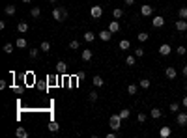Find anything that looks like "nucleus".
Wrapping results in <instances>:
<instances>
[{
	"label": "nucleus",
	"mask_w": 187,
	"mask_h": 138,
	"mask_svg": "<svg viewBox=\"0 0 187 138\" xmlns=\"http://www.w3.org/2000/svg\"><path fill=\"white\" fill-rule=\"evenodd\" d=\"M165 75H167V79L172 80V79H176V75H178V73H176V69H174V67H167V69H165Z\"/></svg>",
	"instance_id": "obj_11"
},
{
	"label": "nucleus",
	"mask_w": 187,
	"mask_h": 138,
	"mask_svg": "<svg viewBox=\"0 0 187 138\" xmlns=\"http://www.w3.org/2000/svg\"><path fill=\"white\" fill-rule=\"evenodd\" d=\"M174 26H176V30H178V32H185V30H187V23H185V19H180V21H176V23H174Z\"/></svg>",
	"instance_id": "obj_6"
},
{
	"label": "nucleus",
	"mask_w": 187,
	"mask_h": 138,
	"mask_svg": "<svg viewBox=\"0 0 187 138\" xmlns=\"http://www.w3.org/2000/svg\"><path fill=\"white\" fill-rule=\"evenodd\" d=\"M172 52V49H170V45H167V43H163L161 47H159V54L161 56H169V54Z\"/></svg>",
	"instance_id": "obj_10"
},
{
	"label": "nucleus",
	"mask_w": 187,
	"mask_h": 138,
	"mask_svg": "<svg viewBox=\"0 0 187 138\" xmlns=\"http://www.w3.org/2000/svg\"><path fill=\"white\" fill-rule=\"evenodd\" d=\"M176 52L180 54V56H183V54L187 52V49H185V47H182V45H180V47H178V49H176Z\"/></svg>",
	"instance_id": "obj_37"
},
{
	"label": "nucleus",
	"mask_w": 187,
	"mask_h": 138,
	"mask_svg": "<svg viewBox=\"0 0 187 138\" xmlns=\"http://www.w3.org/2000/svg\"><path fill=\"white\" fill-rule=\"evenodd\" d=\"M138 86L144 88V90H148V88H150V80H148V79H142L140 82H138Z\"/></svg>",
	"instance_id": "obj_30"
},
{
	"label": "nucleus",
	"mask_w": 187,
	"mask_h": 138,
	"mask_svg": "<svg viewBox=\"0 0 187 138\" xmlns=\"http://www.w3.org/2000/svg\"><path fill=\"white\" fill-rule=\"evenodd\" d=\"M138 121H140V123H144V121H146V114H138Z\"/></svg>",
	"instance_id": "obj_40"
},
{
	"label": "nucleus",
	"mask_w": 187,
	"mask_h": 138,
	"mask_svg": "<svg viewBox=\"0 0 187 138\" xmlns=\"http://www.w3.org/2000/svg\"><path fill=\"white\" fill-rule=\"evenodd\" d=\"M88 99L92 101V103H95V101H98V92H90L88 93Z\"/></svg>",
	"instance_id": "obj_35"
},
{
	"label": "nucleus",
	"mask_w": 187,
	"mask_h": 138,
	"mask_svg": "<svg viewBox=\"0 0 187 138\" xmlns=\"http://www.w3.org/2000/svg\"><path fill=\"white\" fill-rule=\"evenodd\" d=\"M182 73H183V77H187V65H183V69H182Z\"/></svg>",
	"instance_id": "obj_43"
},
{
	"label": "nucleus",
	"mask_w": 187,
	"mask_h": 138,
	"mask_svg": "<svg viewBox=\"0 0 187 138\" xmlns=\"http://www.w3.org/2000/svg\"><path fill=\"white\" fill-rule=\"evenodd\" d=\"M109 125H110V129H112V131H118L122 127V116L120 114H112L109 118Z\"/></svg>",
	"instance_id": "obj_2"
},
{
	"label": "nucleus",
	"mask_w": 187,
	"mask_h": 138,
	"mask_svg": "<svg viewBox=\"0 0 187 138\" xmlns=\"http://www.w3.org/2000/svg\"><path fill=\"white\" fill-rule=\"evenodd\" d=\"M178 15H180V19H187V6H183V8H180Z\"/></svg>",
	"instance_id": "obj_27"
},
{
	"label": "nucleus",
	"mask_w": 187,
	"mask_h": 138,
	"mask_svg": "<svg viewBox=\"0 0 187 138\" xmlns=\"http://www.w3.org/2000/svg\"><path fill=\"white\" fill-rule=\"evenodd\" d=\"M135 56H137V58L144 56V49H142V47H137V49H135Z\"/></svg>",
	"instance_id": "obj_36"
},
{
	"label": "nucleus",
	"mask_w": 187,
	"mask_h": 138,
	"mask_svg": "<svg viewBox=\"0 0 187 138\" xmlns=\"http://www.w3.org/2000/svg\"><path fill=\"white\" fill-rule=\"evenodd\" d=\"M28 28H30V26H28V23H24V21H23V23H19V24H17V30H19L21 34L28 32Z\"/></svg>",
	"instance_id": "obj_16"
},
{
	"label": "nucleus",
	"mask_w": 187,
	"mask_h": 138,
	"mask_svg": "<svg viewBox=\"0 0 187 138\" xmlns=\"http://www.w3.org/2000/svg\"><path fill=\"white\" fill-rule=\"evenodd\" d=\"M152 24H154V28H161V26L165 24V19H163L161 15H157V17L152 19Z\"/></svg>",
	"instance_id": "obj_9"
},
{
	"label": "nucleus",
	"mask_w": 187,
	"mask_h": 138,
	"mask_svg": "<svg viewBox=\"0 0 187 138\" xmlns=\"http://www.w3.org/2000/svg\"><path fill=\"white\" fill-rule=\"evenodd\" d=\"M15 45L19 47V49H26V39H24V37H19V39L15 41Z\"/></svg>",
	"instance_id": "obj_21"
},
{
	"label": "nucleus",
	"mask_w": 187,
	"mask_h": 138,
	"mask_svg": "<svg viewBox=\"0 0 187 138\" xmlns=\"http://www.w3.org/2000/svg\"><path fill=\"white\" fill-rule=\"evenodd\" d=\"M4 52H6V54H11V52H13V45H11V43H6V45H4Z\"/></svg>",
	"instance_id": "obj_33"
},
{
	"label": "nucleus",
	"mask_w": 187,
	"mask_h": 138,
	"mask_svg": "<svg viewBox=\"0 0 187 138\" xmlns=\"http://www.w3.org/2000/svg\"><path fill=\"white\" fill-rule=\"evenodd\" d=\"M4 11H6V15H13V13H15V6H6V8H4Z\"/></svg>",
	"instance_id": "obj_28"
},
{
	"label": "nucleus",
	"mask_w": 187,
	"mask_h": 138,
	"mask_svg": "<svg viewBox=\"0 0 187 138\" xmlns=\"http://www.w3.org/2000/svg\"><path fill=\"white\" fill-rule=\"evenodd\" d=\"M129 47H131V43H129L127 39H122V41H120V49H122V51H127Z\"/></svg>",
	"instance_id": "obj_25"
},
{
	"label": "nucleus",
	"mask_w": 187,
	"mask_h": 138,
	"mask_svg": "<svg viewBox=\"0 0 187 138\" xmlns=\"http://www.w3.org/2000/svg\"><path fill=\"white\" fill-rule=\"evenodd\" d=\"M49 2H58V0H49Z\"/></svg>",
	"instance_id": "obj_46"
},
{
	"label": "nucleus",
	"mask_w": 187,
	"mask_h": 138,
	"mask_svg": "<svg viewBox=\"0 0 187 138\" xmlns=\"http://www.w3.org/2000/svg\"><path fill=\"white\" fill-rule=\"evenodd\" d=\"M69 49H73V51H75V49H79V41H77V39H73L71 43H69Z\"/></svg>",
	"instance_id": "obj_38"
},
{
	"label": "nucleus",
	"mask_w": 187,
	"mask_h": 138,
	"mask_svg": "<svg viewBox=\"0 0 187 138\" xmlns=\"http://www.w3.org/2000/svg\"><path fill=\"white\" fill-rule=\"evenodd\" d=\"M39 51H41V52H49V51H51V43H49V41H41Z\"/></svg>",
	"instance_id": "obj_18"
},
{
	"label": "nucleus",
	"mask_w": 187,
	"mask_h": 138,
	"mask_svg": "<svg viewBox=\"0 0 187 138\" xmlns=\"http://www.w3.org/2000/svg\"><path fill=\"white\" fill-rule=\"evenodd\" d=\"M170 110H172V112H178V110H180V105H178V103H172V105H170Z\"/></svg>",
	"instance_id": "obj_39"
},
{
	"label": "nucleus",
	"mask_w": 187,
	"mask_h": 138,
	"mask_svg": "<svg viewBox=\"0 0 187 138\" xmlns=\"http://www.w3.org/2000/svg\"><path fill=\"white\" fill-rule=\"evenodd\" d=\"M15 134H17L19 138H28V131H26L24 127H17V131H15Z\"/></svg>",
	"instance_id": "obj_14"
},
{
	"label": "nucleus",
	"mask_w": 187,
	"mask_h": 138,
	"mask_svg": "<svg viewBox=\"0 0 187 138\" xmlns=\"http://www.w3.org/2000/svg\"><path fill=\"white\" fill-rule=\"evenodd\" d=\"M118 114L122 116V120H127V118H129V108H123V110H120Z\"/></svg>",
	"instance_id": "obj_32"
},
{
	"label": "nucleus",
	"mask_w": 187,
	"mask_h": 138,
	"mask_svg": "<svg viewBox=\"0 0 187 138\" xmlns=\"http://www.w3.org/2000/svg\"><path fill=\"white\" fill-rule=\"evenodd\" d=\"M92 82H94V86H95V88H99V86H103V84H105V80H103V79L99 77V75H95V77L92 79Z\"/></svg>",
	"instance_id": "obj_17"
},
{
	"label": "nucleus",
	"mask_w": 187,
	"mask_h": 138,
	"mask_svg": "<svg viewBox=\"0 0 187 138\" xmlns=\"http://www.w3.org/2000/svg\"><path fill=\"white\" fill-rule=\"evenodd\" d=\"M137 90H138L137 84H129V86H127V93H129V95H135V93H137Z\"/></svg>",
	"instance_id": "obj_24"
},
{
	"label": "nucleus",
	"mask_w": 187,
	"mask_h": 138,
	"mask_svg": "<svg viewBox=\"0 0 187 138\" xmlns=\"http://www.w3.org/2000/svg\"><path fill=\"white\" fill-rule=\"evenodd\" d=\"M176 123H178V125H187V114L185 112H180L178 116H176Z\"/></svg>",
	"instance_id": "obj_7"
},
{
	"label": "nucleus",
	"mask_w": 187,
	"mask_h": 138,
	"mask_svg": "<svg viewBox=\"0 0 187 138\" xmlns=\"http://www.w3.org/2000/svg\"><path fill=\"white\" fill-rule=\"evenodd\" d=\"M159 134H161V138H169L170 136V127H167V125L161 127L159 129Z\"/></svg>",
	"instance_id": "obj_15"
},
{
	"label": "nucleus",
	"mask_w": 187,
	"mask_h": 138,
	"mask_svg": "<svg viewBox=\"0 0 187 138\" xmlns=\"http://www.w3.org/2000/svg\"><path fill=\"white\" fill-rule=\"evenodd\" d=\"M126 64L127 65H135L137 64V56H135V54H129V56L126 58Z\"/></svg>",
	"instance_id": "obj_20"
},
{
	"label": "nucleus",
	"mask_w": 187,
	"mask_h": 138,
	"mask_svg": "<svg viewBox=\"0 0 187 138\" xmlns=\"http://www.w3.org/2000/svg\"><path fill=\"white\" fill-rule=\"evenodd\" d=\"M84 39L88 41V43H92V41L95 39V34L94 32H84Z\"/></svg>",
	"instance_id": "obj_23"
},
{
	"label": "nucleus",
	"mask_w": 187,
	"mask_h": 138,
	"mask_svg": "<svg viewBox=\"0 0 187 138\" xmlns=\"http://www.w3.org/2000/svg\"><path fill=\"white\" fill-rule=\"evenodd\" d=\"M137 37H138V41H140V43H144V41H146V39H148L150 36H148V34H146V32H140V34H138V36H137Z\"/></svg>",
	"instance_id": "obj_31"
},
{
	"label": "nucleus",
	"mask_w": 187,
	"mask_h": 138,
	"mask_svg": "<svg viewBox=\"0 0 187 138\" xmlns=\"http://www.w3.org/2000/svg\"><path fill=\"white\" fill-rule=\"evenodd\" d=\"M90 15H92L94 19H99L103 15V8L101 6H92V10H90Z\"/></svg>",
	"instance_id": "obj_3"
},
{
	"label": "nucleus",
	"mask_w": 187,
	"mask_h": 138,
	"mask_svg": "<svg viewBox=\"0 0 187 138\" xmlns=\"http://www.w3.org/2000/svg\"><path fill=\"white\" fill-rule=\"evenodd\" d=\"M182 105H183V106L187 108V95H185V97H183V101H182Z\"/></svg>",
	"instance_id": "obj_44"
},
{
	"label": "nucleus",
	"mask_w": 187,
	"mask_h": 138,
	"mask_svg": "<svg viewBox=\"0 0 187 138\" xmlns=\"http://www.w3.org/2000/svg\"><path fill=\"white\" fill-rule=\"evenodd\" d=\"M60 129V125L56 121H49V131H52V133H56V131Z\"/></svg>",
	"instance_id": "obj_26"
},
{
	"label": "nucleus",
	"mask_w": 187,
	"mask_h": 138,
	"mask_svg": "<svg viewBox=\"0 0 187 138\" xmlns=\"http://www.w3.org/2000/svg\"><path fill=\"white\" fill-rule=\"evenodd\" d=\"M123 2H126L127 6H133V4H135V0H123Z\"/></svg>",
	"instance_id": "obj_42"
},
{
	"label": "nucleus",
	"mask_w": 187,
	"mask_h": 138,
	"mask_svg": "<svg viewBox=\"0 0 187 138\" xmlns=\"http://www.w3.org/2000/svg\"><path fill=\"white\" fill-rule=\"evenodd\" d=\"M30 15H32L34 19H38V17L41 15V10H39V8H32V10H30Z\"/></svg>",
	"instance_id": "obj_29"
},
{
	"label": "nucleus",
	"mask_w": 187,
	"mask_h": 138,
	"mask_svg": "<svg viewBox=\"0 0 187 138\" xmlns=\"http://www.w3.org/2000/svg\"><path fill=\"white\" fill-rule=\"evenodd\" d=\"M109 30L112 32V34H118V32H120V23H118V19L110 21V24H109Z\"/></svg>",
	"instance_id": "obj_5"
},
{
	"label": "nucleus",
	"mask_w": 187,
	"mask_h": 138,
	"mask_svg": "<svg viewBox=\"0 0 187 138\" xmlns=\"http://www.w3.org/2000/svg\"><path fill=\"white\" fill-rule=\"evenodd\" d=\"M81 56H82V60H84V62H90V60L94 58V52L90 51V49H86V51H82V54H81Z\"/></svg>",
	"instance_id": "obj_12"
},
{
	"label": "nucleus",
	"mask_w": 187,
	"mask_h": 138,
	"mask_svg": "<svg viewBox=\"0 0 187 138\" xmlns=\"http://www.w3.org/2000/svg\"><path fill=\"white\" fill-rule=\"evenodd\" d=\"M23 2H24V4H30V2H32V0H23Z\"/></svg>",
	"instance_id": "obj_45"
},
{
	"label": "nucleus",
	"mask_w": 187,
	"mask_h": 138,
	"mask_svg": "<svg viewBox=\"0 0 187 138\" xmlns=\"http://www.w3.org/2000/svg\"><path fill=\"white\" fill-rule=\"evenodd\" d=\"M52 19L58 21V23L66 21V19H67V10L62 8V6H60V8H54V10H52Z\"/></svg>",
	"instance_id": "obj_1"
},
{
	"label": "nucleus",
	"mask_w": 187,
	"mask_h": 138,
	"mask_svg": "<svg viewBox=\"0 0 187 138\" xmlns=\"http://www.w3.org/2000/svg\"><path fill=\"white\" fill-rule=\"evenodd\" d=\"M38 56H39V49H30V58L36 60Z\"/></svg>",
	"instance_id": "obj_34"
},
{
	"label": "nucleus",
	"mask_w": 187,
	"mask_h": 138,
	"mask_svg": "<svg viewBox=\"0 0 187 138\" xmlns=\"http://www.w3.org/2000/svg\"><path fill=\"white\" fill-rule=\"evenodd\" d=\"M122 15H123V10L122 8H114L112 10V17L114 19H122Z\"/></svg>",
	"instance_id": "obj_19"
},
{
	"label": "nucleus",
	"mask_w": 187,
	"mask_h": 138,
	"mask_svg": "<svg viewBox=\"0 0 187 138\" xmlns=\"http://www.w3.org/2000/svg\"><path fill=\"white\" fill-rule=\"evenodd\" d=\"M6 86H8V82H6V80H0V90H4Z\"/></svg>",
	"instance_id": "obj_41"
},
{
	"label": "nucleus",
	"mask_w": 187,
	"mask_h": 138,
	"mask_svg": "<svg viewBox=\"0 0 187 138\" xmlns=\"http://www.w3.org/2000/svg\"><path fill=\"white\" fill-rule=\"evenodd\" d=\"M152 13H154V8H152V6H148V4L140 6V15H144V17H150Z\"/></svg>",
	"instance_id": "obj_4"
},
{
	"label": "nucleus",
	"mask_w": 187,
	"mask_h": 138,
	"mask_svg": "<svg viewBox=\"0 0 187 138\" xmlns=\"http://www.w3.org/2000/svg\"><path fill=\"white\" fill-rule=\"evenodd\" d=\"M56 71H58L60 75H64V73L67 71V65H66V62H62V60L58 62V64H56Z\"/></svg>",
	"instance_id": "obj_13"
},
{
	"label": "nucleus",
	"mask_w": 187,
	"mask_h": 138,
	"mask_svg": "<svg viewBox=\"0 0 187 138\" xmlns=\"http://www.w3.org/2000/svg\"><path fill=\"white\" fill-rule=\"evenodd\" d=\"M98 36H99L101 41H110V37H112V32H110V30H101Z\"/></svg>",
	"instance_id": "obj_8"
},
{
	"label": "nucleus",
	"mask_w": 187,
	"mask_h": 138,
	"mask_svg": "<svg viewBox=\"0 0 187 138\" xmlns=\"http://www.w3.org/2000/svg\"><path fill=\"white\" fill-rule=\"evenodd\" d=\"M152 118H155V120H159L161 118V108H152Z\"/></svg>",
	"instance_id": "obj_22"
}]
</instances>
